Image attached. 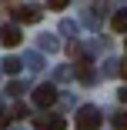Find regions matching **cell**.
I'll return each instance as SVG.
<instances>
[{
  "label": "cell",
  "instance_id": "10",
  "mask_svg": "<svg viewBox=\"0 0 127 130\" xmlns=\"http://www.w3.org/2000/svg\"><path fill=\"white\" fill-rule=\"evenodd\" d=\"M7 123H10V117H7L4 110H0V127H7Z\"/></svg>",
  "mask_w": 127,
  "mask_h": 130
},
{
  "label": "cell",
  "instance_id": "1",
  "mask_svg": "<svg viewBox=\"0 0 127 130\" xmlns=\"http://www.w3.org/2000/svg\"><path fill=\"white\" fill-rule=\"evenodd\" d=\"M100 127V110L97 107H80L77 110V130H97Z\"/></svg>",
  "mask_w": 127,
  "mask_h": 130
},
{
  "label": "cell",
  "instance_id": "5",
  "mask_svg": "<svg viewBox=\"0 0 127 130\" xmlns=\"http://www.w3.org/2000/svg\"><path fill=\"white\" fill-rule=\"evenodd\" d=\"M110 30L114 34H127V10H117L110 17Z\"/></svg>",
  "mask_w": 127,
  "mask_h": 130
},
{
  "label": "cell",
  "instance_id": "4",
  "mask_svg": "<svg viewBox=\"0 0 127 130\" xmlns=\"http://www.w3.org/2000/svg\"><path fill=\"white\" fill-rule=\"evenodd\" d=\"M17 23H37L40 20V7H23V10H13Z\"/></svg>",
  "mask_w": 127,
  "mask_h": 130
},
{
  "label": "cell",
  "instance_id": "3",
  "mask_svg": "<svg viewBox=\"0 0 127 130\" xmlns=\"http://www.w3.org/2000/svg\"><path fill=\"white\" fill-rule=\"evenodd\" d=\"M20 40H23V34H20L17 23H7V27L0 30V43L4 47H20Z\"/></svg>",
  "mask_w": 127,
  "mask_h": 130
},
{
  "label": "cell",
  "instance_id": "2",
  "mask_svg": "<svg viewBox=\"0 0 127 130\" xmlns=\"http://www.w3.org/2000/svg\"><path fill=\"white\" fill-rule=\"evenodd\" d=\"M34 103H37V107H54V103H57V87L54 84H40L34 90Z\"/></svg>",
  "mask_w": 127,
  "mask_h": 130
},
{
  "label": "cell",
  "instance_id": "7",
  "mask_svg": "<svg viewBox=\"0 0 127 130\" xmlns=\"http://www.w3.org/2000/svg\"><path fill=\"white\" fill-rule=\"evenodd\" d=\"M114 130H127V110H120V113H114Z\"/></svg>",
  "mask_w": 127,
  "mask_h": 130
},
{
  "label": "cell",
  "instance_id": "9",
  "mask_svg": "<svg viewBox=\"0 0 127 130\" xmlns=\"http://www.w3.org/2000/svg\"><path fill=\"white\" fill-rule=\"evenodd\" d=\"M67 4H70V0H47L50 10H67Z\"/></svg>",
  "mask_w": 127,
  "mask_h": 130
},
{
  "label": "cell",
  "instance_id": "11",
  "mask_svg": "<svg viewBox=\"0 0 127 130\" xmlns=\"http://www.w3.org/2000/svg\"><path fill=\"white\" fill-rule=\"evenodd\" d=\"M117 97H120V103H127V87H124V90H120Z\"/></svg>",
  "mask_w": 127,
  "mask_h": 130
},
{
  "label": "cell",
  "instance_id": "12",
  "mask_svg": "<svg viewBox=\"0 0 127 130\" xmlns=\"http://www.w3.org/2000/svg\"><path fill=\"white\" fill-rule=\"evenodd\" d=\"M120 77H124V80H127V60H124V67H120Z\"/></svg>",
  "mask_w": 127,
  "mask_h": 130
},
{
  "label": "cell",
  "instance_id": "6",
  "mask_svg": "<svg viewBox=\"0 0 127 130\" xmlns=\"http://www.w3.org/2000/svg\"><path fill=\"white\" fill-rule=\"evenodd\" d=\"M77 77H80V80H94V70H90V60H80V63H77Z\"/></svg>",
  "mask_w": 127,
  "mask_h": 130
},
{
  "label": "cell",
  "instance_id": "8",
  "mask_svg": "<svg viewBox=\"0 0 127 130\" xmlns=\"http://www.w3.org/2000/svg\"><path fill=\"white\" fill-rule=\"evenodd\" d=\"M4 70H7V73H17V70H20V60H17V57H7V60H4Z\"/></svg>",
  "mask_w": 127,
  "mask_h": 130
}]
</instances>
